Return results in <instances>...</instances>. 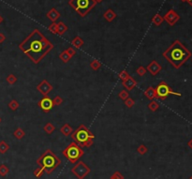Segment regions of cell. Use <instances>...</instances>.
I'll return each mask as SVG.
<instances>
[{
    "label": "cell",
    "instance_id": "obj_1",
    "mask_svg": "<svg viewBox=\"0 0 192 179\" xmlns=\"http://www.w3.org/2000/svg\"><path fill=\"white\" fill-rule=\"evenodd\" d=\"M54 48V44L38 29L32 31L19 44V49L35 64L40 63Z\"/></svg>",
    "mask_w": 192,
    "mask_h": 179
},
{
    "label": "cell",
    "instance_id": "obj_2",
    "mask_svg": "<svg viewBox=\"0 0 192 179\" xmlns=\"http://www.w3.org/2000/svg\"><path fill=\"white\" fill-rule=\"evenodd\" d=\"M162 55L174 68L180 69L191 57V52L183 45L180 41L176 40L164 51Z\"/></svg>",
    "mask_w": 192,
    "mask_h": 179
},
{
    "label": "cell",
    "instance_id": "obj_3",
    "mask_svg": "<svg viewBox=\"0 0 192 179\" xmlns=\"http://www.w3.org/2000/svg\"><path fill=\"white\" fill-rule=\"evenodd\" d=\"M61 159L50 149H47L37 159V164L38 165V167L42 168L47 175L52 174L58 166L61 165Z\"/></svg>",
    "mask_w": 192,
    "mask_h": 179
},
{
    "label": "cell",
    "instance_id": "obj_4",
    "mask_svg": "<svg viewBox=\"0 0 192 179\" xmlns=\"http://www.w3.org/2000/svg\"><path fill=\"white\" fill-rule=\"evenodd\" d=\"M71 139L80 147H90L94 144L95 135L84 124H81L75 131L71 133Z\"/></svg>",
    "mask_w": 192,
    "mask_h": 179
},
{
    "label": "cell",
    "instance_id": "obj_5",
    "mask_svg": "<svg viewBox=\"0 0 192 179\" xmlns=\"http://www.w3.org/2000/svg\"><path fill=\"white\" fill-rule=\"evenodd\" d=\"M68 5L81 17H85L97 5L94 0H69Z\"/></svg>",
    "mask_w": 192,
    "mask_h": 179
},
{
    "label": "cell",
    "instance_id": "obj_6",
    "mask_svg": "<svg viewBox=\"0 0 192 179\" xmlns=\"http://www.w3.org/2000/svg\"><path fill=\"white\" fill-rule=\"evenodd\" d=\"M62 154L70 163L74 164L85 155V151L75 142H72L62 151Z\"/></svg>",
    "mask_w": 192,
    "mask_h": 179
},
{
    "label": "cell",
    "instance_id": "obj_7",
    "mask_svg": "<svg viewBox=\"0 0 192 179\" xmlns=\"http://www.w3.org/2000/svg\"><path fill=\"white\" fill-rule=\"evenodd\" d=\"M155 89H156L157 99H159L161 100L166 99L170 95H174V96H177V97H181V96H182L181 93L175 92V91L172 90V88L164 81L159 83V84L157 85V86Z\"/></svg>",
    "mask_w": 192,
    "mask_h": 179
},
{
    "label": "cell",
    "instance_id": "obj_8",
    "mask_svg": "<svg viewBox=\"0 0 192 179\" xmlns=\"http://www.w3.org/2000/svg\"><path fill=\"white\" fill-rule=\"evenodd\" d=\"M70 171L77 177V179H85L91 172L90 167L82 161H77Z\"/></svg>",
    "mask_w": 192,
    "mask_h": 179
},
{
    "label": "cell",
    "instance_id": "obj_9",
    "mask_svg": "<svg viewBox=\"0 0 192 179\" xmlns=\"http://www.w3.org/2000/svg\"><path fill=\"white\" fill-rule=\"evenodd\" d=\"M38 105L44 113H49L54 107L53 99H51L49 96H43V98L38 102Z\"/></svg>",
    "mask_w": 192,
    "mask_h": 179
},
{
    "label": "cell",
    "instance_id": "obj_10",
    "mask_svg": "<svg viewBox=\"0 0 192 179\" xmlns=\"http://www.w3.org/2000/svg\"><path fill=\"white\" fill-rule=\"evenodd\" d=\"M163 19H164V21H166L168 23L169 25H171V27H174V25L179 20H180V15H179L174 10L171 9L163 16Z\"/></svg>",
    "mask_w": 192,
    "mask_h": 179
},
{
    "label": "cell",
    "instance_id": "obj_11",
    "mask_svg": "<svg viewBox=\"0 0 192 179\" xmlns=\"http://www.w3.org/2000/svg\"><path fill=\"white\" fill-rule=\"evenodd\" d=\"M53 85L50 84L47 80L41 81L40 84L37 85V90H38L42 96H48V94L53 90Z\"/></svg>",
    "mask_w": 192,
    "mask_h": 179
},
{
    "label": "cell",
    "instance_id": "obj_12",
    "mask_svg": "<svg viewBox=\"0 0 192 179\" xmlns=\"http://www.w3.org/2000/svg\"><path fill=\"white\" fill-rule=\"evenodd\" d=\"M161 69H162V67L159 65V63L157 62L156 60L151 61V63L148 64V66L146 67V70H148V71L152 74V76H156Z\"/></svg>",
    "mask_w": 192,
    "mask_h": 179
},
{
    "label": "cell",
    "instance_id": "obj_13",
    "mask_svg": "<svg viewBox=\"0 0 192 179\" xmlns=\"http://www.w3.org/2000/svg\"><path fill=\"white\" fill-rule=\"evenodd\" d=\"M122 85L125 87L127 91H131V90H133V88H135L137 86V81L134 79L132 76L129 75V78L122 82Z\"/></svg>",
    "mask_w": 192,
    "mask_h": 179
},
{
    "label": "cell",
    "instance_id": "obj_14",
    "mask_svg": "<svg viewBox=\"0 0 192 179\" xmlns=\"http://www.w3.org/2000/svg\"><path fill=\"white\" fill-rule=\"evenodd\" d=\"M60 16H61V14L59 13L58 11L56 10L55 8L51 9V10L47 12V13H46V17L49 19V20H50L51 22H53V23H54Z\"/></svg>",
    "mask_w": 192,
    "mask_h": 179
},
{
    "label": "cell",
    "instance_id": "obj_15",
    "mask_svg": "<svg viewBox=\"0 0 192 179\" xmlns=\"http://www.w3.org/2000/svg\"><path fill=\"white\" fill-rule=\"evenodd\" d=\"M143 94L146 97V99H148L150 100H154L155 99H157L156 89L154 88L153 86H149L148 88H146V90H144Z\"/></svg>",
    "mask_w": 192,
    "mask_h": 179
},
{
    "label": "cell",
    "instance_id": "obj_16",
    "mask_svg": "<svg viewBox=\"0 0 192 179\" xmlns=\"http://www.w3.org/2000/svg\"><path fill=\"white\" fill-rule=\"evenodd\" d=\"M103 17L104 19L107 21V22H113L115 18H116V13L112 10V9H108L103 14Z\"/></svg>",
    "mask_w": 192,
    "mask_h": 179
},
{
    "label": "cell",
    "instance_id": "obj_17",
    "mask_svg": "<svg viewBox=\"0 0 192 179\" xmlns=\"http://www.w3.org/2000/svg\"><path fill=\"white\" fill-rule=\"evenodd\" d=\"M60 132L63 134L64 136L68 137L69 135H71V133L73 132V129L69 124H65L60 127Z\"/></svg>",
    "mask_w": 192,
    "mask_h": 179
},
{
    "label": "cell",
    "instance_id": "obj_18",
    "mask_svg": "<svg viewBox=\"0 0 192 179\" xmlns=\"http://www.w3.org/2000/svg\"><path fill=\"white\" fill-rule=\"evenodd\" d=\"M71 44L73 45V47H75L76 49H80L85 44V41H84V40H82L81 37L76 36L74 39L71 41Z\"/></svg>",
    "mask_w": 192,
    "mask_h": 179
},
{
    "label": "cell",
    "instance_id": "obj_19",
    "mask_svg": "<svg viewBox=\"0 0 192 179\" xmlns=\"http://www.w3.org/2000/svg\"><path fill=\"white\" fill-rule=\"evenodd\" d=\"M163 21H164V19L160 14H156L152 18V23L155 24L156 27H159V25L163 23Z\"/></svg>",
    "mask_w": 192,
    "mask_h": 179
},
{
    "label": "cell",
    "instance_id": "obj_20",
    "mask_svg": "<svg viewBox=\"0 0 192 179\" xmlns=\"http://www.w3.org/2000/svg\"><path fill=\"white\" fill-rule=\"evenodd\" d=\"M68 30V27L64 24V22H59L57 24V31H58V35L62 36L65 32Z\"/></svg>",
    "mask_w": 192,
    "mask_h": 179
},
{
    "label": "cell",
    "instance_id": "obj_21",
    "mask_svg": "<svg viewBox=\"0 0 192 179\" xmlns=\"http://www.w3.org/2000/svg\"><path fill=\"white\" fill-rule=\"evenodd\" d=\"M13 135H14V137H15L16 139L21 140V139H23V138L24 137L25 132H24V130L23 129H21V127H17V129H16V130H14V132H13Z\"/></svg>",
    "mask_w": 192,
    "mask_h": 179
},
{
    "label": "cell",
    "instance_id": "obj_22",
    "mask_svg": "<svg viewBox=\"0 0 192 179\" xmlns=\"http://www.w3.org/2000/svg\"><path fill=\"white\" fill-rule=\"evenodd\" d=\"M10 150V145L5 141H0V154H6Z\"/></svg>",
    "mask_w": 192,
    "mask_h": 179
},
{
    "label": "cell",
    "instance_id": "obj_23",
    "mask_svg": "<svg viewBox=\"0 0 192 179\" xmlns=\"http://www.w3.org/2000/svg\"><path fill=\"white\" fill-rule=\"evenodd\" d=\"M59 58L62 60L63 63H68L70 59H71V56H70L66 50H64L63 52L59 55Z\"/></svg>",
    "mask_w": 192,
    "mask_h": 179
},
{
    "label": "cell",
    "instance_id": "obj_24",
    "mask_svg": "<svg viewBox=\"0 0 192 179\" xmlns=\"http://www.w3.org/2000/svg\"><path fill=\"white\" fill-rule=\"evenodd\" d=\"M43 130L47 134H52L55 130V127L52 123H47L45 126H44Z\"/></svg>",
    "mask_w": 192,
    "mask_h": 179
},
{
    "label": "cell",
    "instance_id": "obj_25",
    "mask_svg": "<svg viewBox=\"0 0 192 179\" xmlns=\"http://www.w3.org/2000/svg\"><path fill=\"white\" fill-rule=\"evenodd\" d=\"M8 106H9V108H10L11 111H16L18 108H19V106H20V104H19V102L16 99H11L9 102Z\"/></svg>",
    "mask_w": 192,
    "mask_h": 179
},
{
    "label": "cell",
    "instance_id": "obj_26",
    "mask_svg": "<svg viewBox=\"0 0 192 179\" xmlns=\"http://www.w3.org/2000/svg\"><path fill=\"white\" fill-rule=\"evenodd\" d=\"M10 172V169L7 165H5V164H1L0 165V176H6Z\"/></svg>",
    "mask_w": 192,
    "mask_h": 179
},
{
    "label": "cell",
    "instance_id": "obj_27",
    "mask_svg": "<svg viewBox=\"0 0 192 179\" xmlns=\"http://www.w3.org/2000/svg\"><path fill=\"white\" fill-rule=\"evenodd\" d=\"M147 107H148V109L152 112H156L157 110H158V108H159V104L157 103V102L156 100H151L150 103L147 105Z\"/></svg>",
    "mask_w": 192,
    "mask_h": 179
},
{
    "label": "cell",
    "instance_id": "obj_28",
    "mask_svg": "<svg viewBox=\"0 0 192 179\" xmlns=\"http://www.w3.org/2000/svg\"><path fill=\"white\" fill-rule=\"evenodd\" d=\"M90 68L93 69V70H98L101 68V63L99 61V60H92L90 62Z\"/></svg>",
    "mask_w": 192,
    "mask_h": 179
},
{
    "label": "cell",
    "instance_id": "obj_29",
    "mask_svg": "<svg viewBox=\"0 0 192 179\" xmlns=\"http://www.w3.org/2000/svg\"><path fill=\"white\" fill-rule=\"evenodd\" d=\"M17 77L14 75V74H10V75H8L7 76V78H6V81H7V83L8 84H10V85H14L15 83L17 82Z\"/></svg>",
    "mask_w": 192,
    "mask_h": 179
},
{
    "label": "cell",
    "instance_id": "obj_30",
    "mask_svg": "<svg viewBox=\"0 0 192 179\" xmlns=\"http://www.w3.org/2000/svg\"><path fill=\"white\" fill-rule=\"evenodd\" d=\"M129 91H127L126 89H125V90L120 91V92L118 93V98H119V99H121L122 100H125V99H127L129 98Z\"/></svg>",
    "mask_w": 192,
    "mask_h": 179
},
{
    "label": "cell",
    "instance_id": "obj_31",
    "mask_svg": "<svg viewBox=\"0 0 192 179\" xmlns=\"http://www.w3.org/2000/svg\"><path fill=\"white\" fill-rule=\"evenodd\" d=\"M129 72H127L126 69L121 70V71L119 72V74H118V77H119L121 80H122V82L129 78Z\"/></svg>",
    "mask_w": 192,
    "mask_h": 179
},
{
    "label": "cell",
    "instance_id": "obj_32",
    "mask_svg": "<svg viewBox=\"0 0 192 179\" xmlns=\"http://www.w3.org/2000/svg\"><path fill=\"white\" fill-rule=\"evenodd\" d=\"M124 103H125V105L127 107V108H132L133 106H134V104H135V101H134V99H132V98H127V99H125L124 100Z\"/></svg>",
    "mask_w": 192,
    "mask_h": 179
},
{
    "label": "cell",
    "instance_id": "obj_33",
    "mask_svg": "<svg viewBox=\"0 0 192 179\" xmlns=\"http://www.w3.org/2000/svg\"><path fill=\"white\" fill-rule=\"evenodd\" d=\"M137 151L140 155H145L147 152H148V148L146 147L144 144H141L139 147L137 148Z\"/></svg>",
    "mask_w": 192,
    "mask_h": 179
},
{
    "label": "cell",
    "instance_id": "obj_34",
    "mask_svg": "<svg viewBox=\"0 0 192 179\" xmlns=\"http://www.w3.org/2000/svg\"><path fill=\"white\" fill-rule=\"evenodd\" d=\"M44 170L42 169V168H40V167H38V168H37L36 170H34V172H33V174H34V175L36 176V177H38V178H40L43 175H44Z\"/></svg>",
    "mask_w": 192,
    "mask_h": 179
},
{
    "label": "cell",
    "instance_id": "obj_35",
    "mask_svg": "<svg viewBox=\"0 0 192 179\" xmlns=\"http://www.w3.org/2000/svg\"><path fill=\"white\" fill-rule=\"evenodd\" d=\"M48 29L50 30L51 33L55 34V35H58V31H57V24H56L55 22H54V23H53L51 25H49Z\"/></svg>",
    "mask_w": 192,
    "mask_h": 179
},
{
    "label": "cell",
    "instance_id": "obj_36",
    "mask_svg": "<svg viewBox=\"0 0 192 179\" xmlns=\"http://www.w3.org/2000/svg\"><path fill=\"white\" fill-rule=\"evenodd\" d=\"M53 102H54V106H59V105H61L63 103L64 100H63V99L60 97V96H56L55 98L53 99Z\"/></svg>",
    "mask_w": 192,
    "mask_h": 179
},
{
    "label": "cell",
    "instance_id": "obj_37",
    "mask_svg": "<svg viewBox=\"0 0 192 179\" xmlns=\"http://www.w3.org/2000/svg\"><path fill=\"white\" fill-rule=\"evenodd\" d=\"M146 68H144L143 66H140L137 69H136V72H137V74L138 75H140V76H144L145 75V73H146Z\"/></svg>",
    "mask_w": 192,
    "mask_h": 179
},
{
    "label": "cell",
    "instance_id": "obj_38",
    "mask_svg": "<svg viewBox=\"0 0 192 179\" xmlns=\"http://www.w3.org/2000/svg\"><path fill=\"white\" fill-rule=\"evenodd\" d=\"M110 179H125V177L123 176V175L121 174L119 171H116V172H113Z\"/></svg>",
    "mask_w": 192,
    "mask_h": 179
},
{
    "label": "cell",
    "instance_id": "obj_39",
    "mask_svg": "<svg viewBox=\"0 0 192 179\" xmlns=\"http://www.w3.org/2000/svg\"><path fill=\"white\" fill-rule=\"evenodd\" d=\"M66 51H67L68 54L70 56H71V57H72V56H74V55H76V53H77V52H76V50H75L73 47H68Z\"/></svg>",
    "mask_w": 192,
    "mask_h": 179
},
{
    "label": "cell",
    "instance_id": "obj_40",
    "mask_svg": "<svg viewBox=\"0 0 192 179\" xmlns=\"http://www.w3.org/2000/svg\"><path fill=\"white\" fill-rule=\"evenodd\" d=\"M6 41V36L3 33H0V43H3Z\"/></svg>",
    "mask_w": 192,
    "mask_h": 179
},
{
    "label": "cell",
    "instance_id": "obj_41",
    "mask_svg": "<svg viewBox=\"0 0 192 179\" xmlns=\"http://www.w3.org/2000/svg\"><path fill=\"white\" fill-rule=\"evenodd\" d=\"M188 146L190 148V149H192V138L188 141Z\"/></svg>",
    "mask_w": 192,
    "mask_h": 179
},
{
    "label": "cell",
    "instance_id": "obj_42",
    "mask_svg": "<svg viewBox=\"0 0 192 179\" xmlns=\"http://www.w3.org/2000/svg\"><path fill=\"white\" fill-rule=\"evenodd\" d=\"M94 1L97 3V4H99V3H101L102 1H103V0H94Z\"/></svg>",
    "mask_w": 192,
    "mask_h": 179
},
{
    "label": "cell",
    "instance_id": "obj_43",
    "mask_svg": "<svg viewBox=\"0 0 192 179\" xmlns=\"http://www.w3.org/2000/svg\"><path fill=\"white\" fill-rule=\"evenodd\" d=\"M3 21H4V19H3V17L0 15V24H2L3 23Z\"/></svg>",
    "mask_w": 192,
    "mask_h": 179
},
{
    "label": "cell",
    "instance_id": "obj_44",
    "mask_svg": "<svg viewBox=\"0 0 192 179\" xmlns=\"http://www.w3.org/2000/svg\"><path fill=\"white\" fill-rule=\"evenodd\" d=\"M187 2H188L190 6H192V0H187Z\"/></svg>",
    "mask_w": 192,
    "mask_h": 179
},
{
    "label": "cell",
    "instance_id": "obj_45",
    "mask_svg": "<svg viewBox=\"0 0 192 179\" xmlns=\"http://www.w3.org/2000/svg\"><path fill=\"white\" fill-rule=\"evenodd\" d=\"M182 2H187V0H181Z\"/></svg>",
    "mask_w": 192,
    "mask_h": 179
},
{
    "label": "cell",
    "instance_id": "obj_46",
    "mask_svg": "<svg viewBox=\"0 0 192 179\" xmlns=\"http://www.w3.org/2000/svg\"><path fill=\"white\" fill-rule=\"evenodd\" d=\"M1 121H2V119H1V117H0V123H1Z\"/></svg>",
    "mask_w": 192,
    "mask_h": 179
},
{
    "label": "cell",
    "instance_id": "obj_47",
    "mask_svg": "<svg viewBox=\"0 0 192 179\" xmlns=\"http://www.w3.org/2000/svg\"><path fill=\"white\" fill-rule=\"evenodd\" d=\"M189 179H192V176H191V177H190V178H189Z\"/></svg>",
    "mask_w": 192,
    "mask_h": 179
},
{
    "label": "cell",
    "instance_id": "obj_48",
    "mask_svg": "<svg viewBox=\"0 0 192 179\" xmlns=\"http://www.w3.org/2000/svg\"><path fill=\"white\" fill-rule=\"evenodd\" d=\"M191 61H192V60H191Z\"/></svg>",
    "mask_w": 192,
    "mask_h": 179
}]
</instances>
